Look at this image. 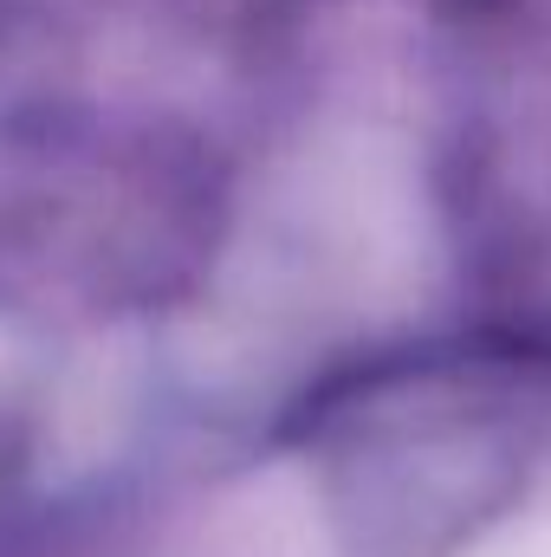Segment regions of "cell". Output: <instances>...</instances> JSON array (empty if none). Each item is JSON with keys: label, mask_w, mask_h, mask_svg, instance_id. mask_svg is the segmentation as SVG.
Listing matches in <instances>:
<instances>
[{"label": "cell", "mask_w": 551, "mask_h": 557, "mask_svg": "<svg viewBox=\"0 0 551 557\" xmlns=\"http://www.w3.org/2000/svg\"><path fill=\"white\" fill-rule=\"evenodd\" d=\"M500 557H532V552H500Z\"/></svg>", "instance_id": "6da1fadb"}]
</instances>
